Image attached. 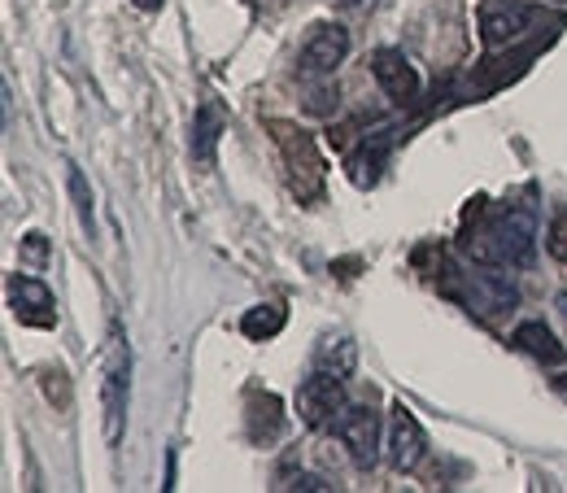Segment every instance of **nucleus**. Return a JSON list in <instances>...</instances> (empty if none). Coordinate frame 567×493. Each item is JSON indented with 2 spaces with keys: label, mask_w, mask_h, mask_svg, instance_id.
I'll use <instances>...</instances> for the list:
<instances>
[{
  "label": "nucleus",
  "mask_w": 567,
  "mask_h": 493,
  "mask_svg": "<svg viewBox=\"0 0 567 493\" xmlns=\"http://www.w3.org/2000/svg\"><path fill=\"white\" fill-rule=\"evenodd\" d=\"M555 310L564 315V323H567V292H559V297H555Z\"/></svg>",
  "instance_id": "obj_21"
},
{
  "label": "nucleus",
  "mask_w": 567,
  "mask_h": 493,
  "mask_svg": "<svg viewBox=\"0 0 567 493\" xmlns=\"http://www.w3.org/2000/svg\"><path fill=\"white\" fill-rule=\"evenodd\" d=\"M546 249H550V258L567 263V206H559V210H555V218H550V232H546Z\"/></svg>",
  "instance_id": "obj_17"
},
{
  "label": "nucleus",
  "mask_w": 567,
  "mask_h": 493,
  "mask_svg": "<svg viewBox=\"0 0 567 493\" xmlns=\"http://www.w3.org/2000/svg\"><path fill=\"white\" fill-rule=\"evenodd\" d=\"M127 402H132V346H127L123 323L114 319L110 337H105V362H101V428H105L110 450L123 441Z\"/></svg>",
  "instance_id": "obj_2"
},
{
  "label": "nucleus",
  "mask_w": 567,
  "mask_h": 493,
  "mask_svg": "<svg viewBox=\"0 0 567 493\" xmlns=\"http://www.w3.org/2000/svg\"><path fill=\"white\" fill-rule=\"evenodd\" d=\"M66 193H71V206L79 214V227H83V236H96V206H92V188H87V179H83V171L66 162Z\"/></svg>",
  "instance_id": "obj_16"
},
{
  "label": "nucleus",
  "mask_w": 567,
  "mask_h": 493,
  "mask_svg": "<svg viewBox=\"0 0 567 493\" xmlns=\"http://www.w3.org/2000/svg\"><path fill=\"white\" fill-rule=\"evenodd\" d=\"M528 22H533L528 4H519V0H489L481 9V40H485V49H502V44L519 40L528 31Z\"/></svg>",
  "instance_id": "obj_10"
},
{
  "label": "nucleus",
  "mask_w": 567,
  "mask_h": 493,
  "mask_svg": "<svg viewBox=\"0 0 567 493\" xmlns=\"http://www.w3.org/2000/svg\"><path fill=\"white\" fill-rule=\"evenodd\" d=\"M267 127L276 132V144H280V153H284V171H288L292 193H297L301 202H306V197H319V188H323V157H319V148H315V136L301 132L297 123H284V119H271Z\"/></svg>",
  "instance_id": "obj_4"
},
{
  "label": "nucleus",
  "mask_w": 567,
  "mask_h": 493,
  "mask_svg": "<svg viewBox=\"0 0 567 493\" xmlns=\"http://www.w3.org/2000/svg\"><path fill=\"white\" fill-rule=\"evenodd\" d=\"M341 389H346L341 376L315 367V371L301 380V389H297V415H301V423H306V428H328V423L337 420V411L346 407Z\"/></svg>",
  "instance_id": "obj_6"
},
{
  "label": "nucleus",
  "mask_w": 567,
  "mask_h": 493,
  "mask_svg": "<svg viewBox=\"0 0 567 493\" xmlns=\"http://www.w3.org/2000/svg\"><path fill=\"white\" fill-rule=\"evenodd\" d=\"M371 74H375L380 92L389 101H398V105H406V101L420 96V71H415V62L402 49H375L371 53Z\"/></svg>",
  "instance_id": "obj_8"
},
{
  "label": "nucleus",
  "mask_w": 567,
  "mask_h": 493,
  "mask_svg": "<svg viewBox=\"0 0 567 493\" xmlns=\"http://www.w3.org/2000/svg\"><path fill=\"white\" fill-rule=\"evenodd\" d=\"M315 367H319V371H332V376H341V380H350L358 367V346L346 332H341V337H323L319 350H315Z\"/></svg>",
  "instance_id": "obj_14"
},
{
  "label": "nucleus",
  "mask_w": 567,
  "mask_h": 493,
  "mask_svg": "<svg viewBox=\"0 0 567 493\" xmlns=\"http://www.w3.org/2000/svg\"><path fill=\"white\" fill-rule=\"evenodd\" d=\"M511 341H515V346H519L524 353H533L537 362H546V367H564V362H567V350L559 346V337H555V332H550L542 319H528V323H519Z\"/></svg>",
  "instance_id": "obj_12"
},
{
  "label": "nucleus",
  "mask_w": 567,
  "mask_h": 493,
  "mask_svg": "<svg viewBox=\"0 0 567 493\" xmlns=\"http://www.w3.org/2000/svg\"><path fill=\"white\" fill-rule=\"evenodd\" d=\"M284 319H288V310H284L280 301H262V306L245 310V319H240V332H245L249 341H271V337H280Z\"/></svg>",
  "instance_id": "obj_15"
},
{
  "label": "nucleus",
  "mask_w": 567,
  "mask_h": 493,
  "mask_svg": "<svg viewBox=\"0 0 567 493\" xmlns=\"http://www.w3.org/2000/svg\"><path fill=\"white\" fill-rule=\"evenodd\" d=\"M22 249H27L31 263H44V258H49V240H44L40 232H27V236H22Z\"/></svg>",
  "instance_id": "obj_18"
},
{
  "label": "nucleus",
  "mask_w": 567,
  "mask_h": 493,
  "mask_svg": "<svg viewBox=\"0 0 567 493\" xmlns=\"http://www.w3.org/2000/svg\"><path fill=\"white\" fill-rule=\"evenodd\" d=\"M354 40L341 22H323L310 31V40L301 44V71L306 74H337V66L350 58Z\"/></svg>",
  "instance_id": "obj_7"
},
{
  "label": "nucleus",
  "mask_w": 567,
  "mask_h": 493,
  "mask_svg": "<svg viewBox=\"0 0 567 493\" xmlns=\"http://www.w3.org/2000/svg\"><path fill=\"white\" fill-rule=\"evenodd\" d=\"M332 428H337V441L350 450L354 468H362V472L375 468V459H380V415L371 407H358V402L341 407Z\"/></svg>",
  "instance_id": "obj_5"
},
{
  "label": "nucleus",
  "mask_w": 567,
  "mask_h": 493,
  "mask_svg": "<svg viewBox=\"0 0 567 493\" xmlns=\"http://www.w3.org/2000/svg\"><path fill=\"white\" fill-rule=\"evenodd\" d=\"M284 490H306V493H319V490H332L328 481H319V476H292Z\"/></svg>",
  "instance_id": "obj_19"
},
{
  "label": "nucleus",
  "mask_w": 567,
  "mask_h": 493,
  "mask_svg": "<svg viewBox=\"0 0 567 493\" xmlns=\"http://www.w3.org/2000/svg\"><path fill=\"white\" fill-rule=\"evenodd\" d=\"M223 127H227L223 105H218V101H206V105L197 110V119H193V157H197V166H206V171L214 166V148H218Z\"/></svg>",
  "instance_id": "obj_13"
},
{
  "label": "nucleus",
  "mask_w": 567,
  "mask_h": 493,
  "mask_svg": "<svg viewBox=\"0 0 567 493\" xmlns=\"http://www.w3.org/2000/svg\"><path fill=\"white\" fill-rule=\"evenodd\" d=\"M463 254L472 263H485V267H533L537 258V206L533 202H511L497 214L485 218V227L463 232Z\"/></svg>",
  "instance_id": "obj_1"
},
{
  "label": "nucleus",
  "mask_w": 567,
  "mask_h": 493,
  "mask_svg": "<svg viewBox=\"0 0 567 493\" xmlns=\"http://www.w3.org/2000/svg\"><path fill=\"white\" fill-rule=\"evenodd\" d=\"M136 9H144V13H153V9H162V0H136Z\"/></svg>",
  "instance_id": "obj_20"
},
{
  "label": "nucleus",
  "mask_w": 567,
  "mask_h": 493,
  "mask_svg": "<svg viewBox=\"0 0 567 493\" xmlns=\"http://www.w3.org/2000/svg\"><path fill=\"white\" fill-rule=\"evenodd\" d=\"M384 450H389V463L398 468V472H415L420 463H424L427 454V436L420 420L406 411V407H393V420H389V441H384Z\"/></svg>",
  "instance_id": "obj_9"
},
{
  "label": "nucleus",
  "mask_w": 567,
  "mask_h": 493,
  "mask_svg": "<svg viewBox=\"0 0 567 493\" xmlns=\"http://www.w3.org/2000/svg\"><path fill=\"white\" fill-rule=\"evenodd\" d=\"M9 301H13L22 323H35V328L53 323V292H49V284H40L35 276H13L9 280Z\"/></svg>",
  "instance_id": "obj_11"
},
{
  "label": "nucleus",
  "mask_w": 567,
  "mask_h": 493,
  "mask_svg": "<svg viewBox=\"0 0 567 493\" xmlns=\"http://www.w3.org/2000/svg\"><path fill=\"white\" fill-rule=\"evenodd\" d=\"M450 297H458L467 310L485 315V319H502L506 310L519 306V288L506 276V267H467V271H454V284H450Z\"/></svg>",
  "instance_id": "obj_3"
}]
</instances>
